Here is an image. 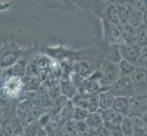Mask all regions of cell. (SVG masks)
<instances>
[{
    "instance_id": "25",
    "label": "cell",
    "mask_w": 147,
    "mask_h": 136,
    "mask_svg": "<svg viewBox=\"0 0 147 136\" xmlns=\"http://www.w3.org/2000/svg\"><path fill=\"white\" fill-rule=\"evenodd\" d=\"M128 25H130V26L134 27L135 28H137L140 26H142V25H144V12L140 11L138 9L134 8L133 11H131Z\"/></svg>"
},
{
    "instance_id": "6",
    "label": "cell",
    "mask_w": 147,
    "mask_h": 136,
    "mask_svg": "<svg viewBox=\"0 0 147 136\" xmlns=\"http://www.w3.org/2000/svg\"><path fill=\"white\" fill-rule=\"evenodd\" d=\"M99 70L101 73V74H102L104 81L108 84L109 87H110V85L115 83L121 77L118 64L111 62L107 59L103 60V62L101 64Z\"/></svg>"
},
{
    "instance_id": "7",
    "label": "cell",
    "mask_w": 147,
    "mask_h": 136,
    "mask_svg": "<svg viewBox=\"0 0 147 136\" xmlns=\"http://www.w3.org/2000/svg\"><path fill=\"white\" fill-rule=\"evenodd\" d=\"M131 80L135 94H147V69L137 67Z\"/></svg>"
},
{
    "instance_id": "16",
    "label": "cell",
    "mask_w": 147,
    "mask_h": 136,
    "mask_svg": "<svg viewBox=\"0 0 147 136\" xmlns=\"http://www.w3.org/2000/svg\"><path fill=\"white\" fill-rule=\"evenodd\" d=\"M113 109L120 113L121 116H130V98L116 97L113 105Z\"/></svg>"
},
{
    "instance_id": "4",
    "label": "cell",
    "mask_w": 147,
    "mask_h": 136,
    "mask_svg": "<svg viewBox=\"0 0 147 136\" xmlns=\"http://www.w3.org/2000/svg\"><path fill=\"white\" fill-rule=\"evenodd\" d=\"M75 107H82L86 109L90 113H94L99 111V100L98 95L77 94L76 96L70 100Z\"/></svg>"
},
{
    "instance_id": "32",
    "label": "cell",
    "mask_w": 147,
    "mask_h": 136,
    "mask_svg": "<svg viewBox=\"0 0 147 136\" xmlns=\"http://www.w3.org/2000/svg\"><path fill=\"white\" fill-rule=\"evenodd\" d=\"M4 69L0 66V84H1V81H2V79H3V77H4Z\"/></svg>"
},
{
    "instance_id": "27",
    "label": "cell",
    "mask_w": 147,
    "mask_h": 136,
    "mask_svg": "<svg viewBox=\"0 0 147 136\" xmlns=\"http://www.w3.org/2000/svg\"><path fill=\"white\" fill-rule=\"evenodd\" d=\"M90 112L82 107H75L73 113V120L75 122H85Z\"/></svg>"
},
{
    "instance_id": "30",
    "label": "cell",
    "mask_w": 147,
    "mask_h": 136,
    "mask_svg": "<svg viewBox=\"0 0 147 136\" xmlns=\"http://www.w3.org/2000/svg\"><path fill=\"white\" fill-rule=\"evenodd\" d=\"M139 118L141 119L142 123H144V126H145V127H147V111H146V112H144L143 114H142Z\"/></svg>"
},
{
    "instance_id": "19",
    "label": "cell",
    "mask_w": 147,
    "mask_h": 136,
    "mask_svg": "<svg viewBox=\"0 0 147 136\" xmlns=\"http://www.w3.org/2000/svg\"><path fill=\"white\" fill-rule=\"evenodd\" d=\"M123 44H136V28L130 26V25H125L123 26Z\"/></svg>"
},
{
    "instance_id": "9",
    "label": "cell",
    "mask_w": 147,
    "mask_h": 136,
    "mask_svg": "<svg viewBox=\"0 0 147 136\" xmlns=\"http://www.w3.org/2000/svg\"><path fill=\"white\" fill-rule=\"evenodd\" d=\"M119 52L121 54V59L126 60L134 64H136L140 56L142 48L137 44H121L118 45Z\"/></svg>"
},
{
    "instance_id": "28",
    "label": "cell",
    "mask_w": 147,
    "mask_h": 136,
    "mask_svg": "<svg viewBox=\"0 0 147 136\" xmlns=\"http://www.w3.org/2000/svg\"><path fill=\"white\" fill-rule=\"evenodd\" d=\"M135 65H136V67H138V68L147 69V47L142 48L140 56Z\"/></svg>"
},
{
    "instance_id": "21",
    "label": "cell",
    "mask_w": 147,
    "mask_h": 136,
    "mask_svg": "<svg viewBox=\"0 0 147 136\" xmlns=\"http://www.w3.org/2000/svg\"><path fill=\"white\" fill-rule=\"evenodd\" d=\"M120 129L123 133V136H134V120L131 116L123 117Z\"/></svg>"
},
{
    "instance_id": "5",
    "label": "cell",
    "mask_w": 147,
    "mask_h": 136,
    "mask_svg": "<svg viewBox=\"0 0 147 136\" xmlns=\"http://www.w3.org/2000/svg\"><path fill=\"white\" fill-rule=\"evenodd\" d=\"M20 51L15 46L7 45L0 49V66L3 69L10 68L19 61Z\"/></svg>"
},
{
    "instance_id": "18",
    "label": "cell",
    "mask_w": 147,
    "mask_h": 136,
    "mask_svg": "<svg viewBox=\"0 0 147 136\" xmlns=\"http://www.w3.org/2000/svg\"><path fill=\"white\" fill-rule=\"evenodd\" d=\"M35 106L33 102L31 100L28 99H24L22 101L18 103L17 104V117L20 120V122L26 118V116L28 114V113L32 110V108Z\"/></svg>"
},
{
    "instance_id": "2",
    "label": "cell",
    "mask_w": 147,
    "mask_h": 136,
    "mask_svg": "<svg viewBox=\"0 0 147 136\" xmlns=\"http://www.w3.org/2000/svg\"><path fill=\"white\" fill-rule=\"evenodd\" d=\"M102 23L103 40L108 45H119L123 43V26L120 24H111L105 21Z\"/></svg>"
},
{
    "instance_id": "8",
    "label": "cell",
    "mask_w": 147,
    "mask_h": 136,
    "mask_svg": "<svg viewBox=\"0 0 147 136\" xmlns=\"http://www.w3.org/2000/svg\"><path fill=\"white\" fill-rule=\"evenodd\" d=\"M147 111V94H134L130 98V116L140 117Z\"/></svg>"
},
{
    "instance_id": "20",
    "label": "cell",
    "mask_w": 147,
    "mask_h": 136,
    "mask_svg": "<svg viewBox=\"0 0 147 136\" xmlns=\"http://www.w3.org/2000/svg\"><path fill=\"white\" fill-rule=\"evenodd\" d=\"M118 68H119L120 74L121 77H130L131 78L137 67H136L135 64L126 61V60L121 59L120 63L118 64Z\"/></svg>"
},
{
    "instance_id": "29",
    "label": "cell",
    "mask_w": 147,
    "mask_h": 136,
    "mask_svg": "<svg viewBox=\"0 0 147 136\" xmlns=\"http://www.w3.org/2000/svg\"><path fill=\"white\" fill-rule=\"evenodd\" d=\"M128 2L134 8L138 9L142 12H144L147 10V0H133V1Z\"/></svg>"
},
{
    "instance_id": "3",
    "label": "cell",
    "mask_w": 147,
    "mask_h": 136,
    "mask_svg": "<svg viewBox=\"0 0 147 136\" xmlns=\"http://www.w3.org/2000/svg\"><path fill=\"white\" fill-rule=\"evenodd\" d=\"M115 97L131 98L135 94L134 88L130 77H120L108 89Z\"/></svg>"
},
{
    "instance_id": "34",
    "label": "cell",
    "mask_w": 147,
    "mask_h": 136,
    "mask_svg": "<svg viewBox=\"0 0 147 136\" xmlns=\"http://www.w3.org/2000/svg\"><path fill=\"white\" fill-rule=\"evenodd\" d=\"M145 135L147 136V127L145 128Z\"/></svg>"
},
{
    "instance_id": "17",
    "label": "cell",
    "mask_w": 147,
    "mask_h": 136,
    "mask_svg": "<svg viewBox=\"0 0 147 136\" xmlns=\"http://www.w3.org/2000/svg\"><path fill=\"white\" fill-rule=\"evenodd\" d=\"M59 89L61 95L68 98L69 100L73 99L78 94V89L74 86V84L70 82L69 78L61 79L59 82Z\"/></svg>"
},
{
    "instance_id": "15",
    "label": "cell",
    "mask_w": 147,
    "mask_h": 136,
    "mask_svg": "<svg viewBox=\"0 0 147 136\" xmlns=\"http://www.w3.org/2000/svg\"><path fill=\"white\" fill-rule=\"evenodd\" d=\"M85 123L88 126L89 130L95 131V132L100 130L101 127H103L104 126L103 119L100 111L94 113H90L87 119L85 121Z\"/></svg>"
},
{
    "instance_id": "31",
    "label": "cell",
    "mask_w": 147,
    "mask_h": 136,
    "mask_svg": "<svg viewBox=\"0 0 147 136\" xmlns=\"http://www.w3.org/2000/svg\"><path fill=\"white\" fill-rule=\"evenodd\" d=\"M3 122H4V114H3L2 107H1V105H0V126H1V124L3 123Z\"/></svg>"
},
{
    "instance_id": "24",
    "label": "cell",
    "mask_w": 147,
    "mask_h": 136,
    "mask_svg": "<svg viewBox=\"0 0 147 136\" xmlns=\"http://www.w3.org/2000/svg\"><path fill=\"white\" fill-rule=\"evenodd\" d=\"M108 50L105 54L104 59H107L109 61L118 64L121 60V54L119 52L118 45H108Z\"/></svg>"
},
{
    "instance_id": "11",
    "label": "cell",
    "mask_w": 147,
    "mask_h": 136,
    "mask_svg": "<svg viewBox=\"0 0 147 136\" xmlns=\"http://www.w3.org/2000/svg\"><path fill=\"white\" fill-rule=\"evenodd\" d=\"M2 86L7 90V92L11 95V96L16 99L18 94L21 92L23 88V83L21 81V78L17 76L7 77V80Z\"/></svg>"
},
{
    "instance_id": "26",
    "label": "cell",
    "mask_w": 147,
    "mask_h": 136,
    "mask_svg": "<svg viewBox=\"0 0 147 136\" xmlns=\"http://www.w3.org/2000/svg\"><path fill=\"white\" fill-rule=\"evenodd\" d=\"M41 128H42L41 125L38 123V122L28 123L23 128V135L24 136H38Z\"/></svg>"
},
{
    "instance_id": "33",
    "label": "cell",
    "mask_w": 147,
    "mask_h": 136,
    "mask_svg": "<svg viewBox=\"0 0 147 136\" xmlns=\"http://www.w3.org/2000/svg\"><path fill=\"white\" fill-rule=\"evenodd\" d=\"M144 24L147 26V10L144 12Z\"/></svg>"
},
{
    "instance_id": "1",
    "label": "cell",
    "mask_w": 147,
    "mask_h": 136,
    "mask_svg": "<svg viewBox=\"0 0 147 136\" xmlns=\"http://www.w3.org/2000/svg\"><path fill=\"white\" fill-rule=\"evenodd\" d=\"M109 89L108 84L105 83L103 76L100 70L93 73L90 76L85 78L78 88L79 94L98 95L103 91Z\"/></svg>"
},
{
    "instance_id": "12",
    "label": "cell",
    "mask_w": 147,
    "mask_h": 136,
    "mask_svg": "<svg viewBox=\"0 0 147 136\" xmlns=\"http://www.w3.org/2000/svg\"><path fill=\"white\" fill-rule=\"evenodd\" d=\"M114 3L117 7L120 25L121 26H125L129 22L131 14L134 8L128 1H114Z\"/></svg>"
},
{
    "instance_id": "14",
    "label": "cell",
    "mask_w": 147,
    "mask_h": 136,
    "mask_svg": "<svg viewBox=\"0 0 147 136\" xmlns=\"http://www.w3.org/2000/svg\"><path fill=\"white\" fill-rule=\"evenodd\" d=\"M115 96L109 90H106L98 94L99 111H106L113 109V105L115 101Z\"/></svg>"
},
{
    "instance_id": "13",
    "label": "cell",
    "mask_w": 147,
    "mask_h": 136,
    "mask_svg": "<svg viewBox=\"0 0 147 136\" xmlns=\"http://www.w3.org/2000/svg\"><path fill=\"white\" fill-rule=\"evenodd\" d=\"M101 21H105L111 24H120L118 10L114 1H109L107 6L104 8L102 15L100 17Z\"/></svg>"
},
{
    "instance_id": "10",
    "label": "cell",
    "mask_w": 147,
    "mask_h": 136,
    "mask_svg": "<svg viewBox=\"0 0 147 136\" xmlns=\"http://www.w3.org/2000/svg\"><path fill=\"white\" fill-rule=\"evenodd\" d=\"M100 112L101 113V116H102L105 127H107L110 130L120 127L121 121L123 119V116H121L120 113L115 112L113 109L100 111Z\"/></svg>"
},
{
    "instance_id": "23",
    "label": "cell",
    "mask_w": 147,
    "mask_h": 136,
    "mask_svg": "<svg viewBox=\"0 0 147 136\" xmlns=\"http://www.w3.org/2000/svg\"><path fill=\"white\" fill-rule=\"evenodd\" d=\"M136 44L141 48L147 47V26L144 24L136 28Z\"/></svg>"
},
{
    "instance_id": "22",
    "label": "cell",
    "mask_w": 147,
    "mask_h": 136,
    "mask_svg": "<svg viewBox=\"0 0 147 136\" xmlns=\"http://www.w3.org/2000/svg\"><path fill=\"white\" fill-rule=\"evenodd\" d=\"M69 99L66 98L63 95H60L59 97H58L56 100H54V103L52 104L51 108L49 110V113H51V115L53 116V118H55L57 115L61 112L63 110V108L67 105L68 102H69Z\"/></svg>"
}]
</instances>
